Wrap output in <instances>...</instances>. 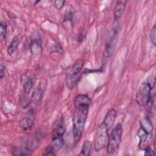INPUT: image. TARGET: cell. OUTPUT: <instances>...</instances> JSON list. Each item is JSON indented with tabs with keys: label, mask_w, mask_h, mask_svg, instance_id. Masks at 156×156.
<instances>
[{
	"label": "cell",
	"mask_w": 156,
	"mask_h": 156,
	"mask_svg": "<svg viewBox=\"0 0 156 156\" xmlns=\"http://www.w3.org/2000/svg\"><path fill=\"white\" fill-rule=\"evenodd\" d=\"M93 143L90 140H85L80 153L79 154V155H85V156H88L90 154L91 149H92Z\"/></svg>",
	"instance_id": "16"
},
{
	"label": "cell",
	"mask_w": 156,
	"mask_h": 156,
	"mask_svg": "<svg viewBox=\"0 0 156 156\" xmlns=\"http://www.w3.org/2000/svg\"><path fill=\"white\" fill-rule=\"evenodd\" d=\"M5 66L3 65L2 63H1L0 65V79L1 80H2L4 76H5Z\"/></svg>",
	"instance_id": "25"
},
{
	"label": "cell",
	"mask_w": 156,
	"mask_h": 156,
	"mask_svg": "<svg viewBox=\"0 0 156 156\" xmlns=\"http://www.w3.org/2000/svg\"><path fill=\"white\" fill-rule=\"evenodd\" d=\"M122 127L120 123L116 124L112 129L110 135L108 136L107 145V152L108 154H113L118 151L122 138Z\"/></svg>",
	"instance_id": "3"
},
{
	"label": "cell",
	"mask_w": 156,
	"mask_h": 156,
	"mask_svg": "<svg viewBox=\"0 0 156 156\" xmlns=\"http://www.w3.org/2000/svg\"><path fill=\"white\" fill-rule=\"evenodd\" d=\"M7 23L4 21H1L0 22V37L1 41L4 40L7 34Z\"/></svg>",
	"instance_id": "19"
},
{
	"label": "cell",
	"mask_w": 156,
	"mask_h": 156,
	"mask_svg": "<svg viewBox=\"0 0 156 156\" xmlns=\"http://www.w3.org/2000/svg\"><path fill=\"white\" fill-rule=\"evenodd\" d=\"M29 48L31 53L35 55H40L42 54L41 41L39 36L34 35L31 37Z\"/></svg>",
	"instance_id": "8"
},
{
	"label": "cell",
	"mask_w": 156,
	"mask_h": 156,
	"mask_svg": "<svg viewBox=\"0 0 156 156\" xmlns=\"http://www.w3.org/2000/svg\"><path fill=\"white\" fill-rule=\"evenodd\" d=\"M55 151L52 148V147L50 145L48 146V147L46 148L44 152L43 153V155H55Z\"/></svg>",
	"instance_id": "22"
},
{
	"label": "cell",
	"mask_w": 156,
	"mask_h": 156,
	"mask_svg": "<svg viewBox=\"0 0 156 156\" xmlns=\"http://www.w3.org/2000/svg\"><path fill=\"white\" fill-rule=\"evenodd\" d=\"M73 18H74V11L73 10V9H66L65 15H64V19L63 21V24L65 26H73Z\"/></svg>",
	"instance_id": "15"
},
{
	"label": "cell",
	"mask_w": 156,
	"mask_h": 156,
	"mask_svg": "<svg viewBox=\"0 0 156 156\" xmlns=\"http://www.w3.org/2000/svg\"><path fill=\"white\" fill-rule=\"evenodd\" d=\"M34 124V119L30 116L23 117L19 122L20 127L24 132L30 130L32 128Z\"/></svg>",
	"instance_id": "12"
},
{
	"label": "cell",
	"mask_w": 156,
	"mask_h": 156,
	"mask_svg": "<svg viewBox=\"0 0 156 156\" xmlns=\"http://www.w3.org/2000/svg\"><path fill=\"white\" fill-rule=\"evenodd\" d=\"M25 77V80L23 83V91L25 94H28L30 93L33 86H34V82L33 80L29 78L26 79V75L23 74Z\"/></svg>",
	"instance_id": "18"
},
{
	"label": "cell",
	"mask_w": 156,
	"mask_h": 156,
	"mask_svg": "<svg viewBox=\"0 0 156 156\" xmlns=\"http://www.w3.org/2000/svg\"><path fill=\"white\" fill-rule=\"evenodd\" d=\"M118 28H115L113 29V34L112 35L110 40L106 43L105 49L104 51L102 58V68L107 64L110 58L111 57L113 52L115 50L117 40H118Z\"/></svg>",
	"instance_id": "6"
},
{
	"label": "cell",
	"mask_w": 156,
	"mask_h": 156,
	"mask_svg": "<svg viewBox=\"0 0 156 156\" xmlns=\"http://www.w3.org/2000/svg\"><path fill=\"white\" fill-rule=\"evenodd\" d=\"M84 65V61L82 59H79L76 60L72 66V68L69 72H68L66 76L65 82L67 88L69 90L74 89L80 77V73L83 69Z\"/></svg>",
	"instance_id": "2"
},
{
	"label": "cell",
	"mask_w": 156,
	"mask_h": 156,
	"mask_svg": "<svg viewBox=\"0 0 156 156\" xmlns=\"http://www.w3.org/2000/svg\"><path fill=\"white\" fill-rule=\"evenodd\" d=\"M137 135L139 138V146L140 147L143 146L148 140L151 138V135L147 134L146 132H144L141 128H139L138 132H137Z\"/></svg>",
	"instance_id": "17"
},
{
	"label": "cell",
	"mask_w": 156,
	"mask_h": 156,
	"mask_svg": "<svg viewBox=\"0 0 156 156\" xmlns=\"http://www.w3.org/2000/svg\"><path fill=\"white\" fill-rule=\"evenodd\" d=\"M64 134L58 133H53L51 146L55 152L60 150L64 144Z\"/></svg>",
	"instance_id": "10"
},
{
	"label": "cell",
	"mask_w": 156,
	"mask_h": 156,
	"mask_svg": "<svg viewBox=\"0 0 156 156\" xmlns=\"http://www.w3.org/2000/svg\"><path fill=\"white\" fill-rule=\"evenodd\" d=\"M150 41L154 46H156V27L155 24H154L150 32Z\"/></svg>",
	"instance_id": "20"
},
{
	"label": "cell",
	"mask_w": 156,
	"mask_h": 156,
	"mask_svg": "<svg viewBox=\"0 0 156 156\" xmlns=\"http://www.w3.org/2000/svg\"><path fill=\"white\" fill-rule=\"evenodd\" d=\"M85 39V35L83 34H80L77 37V40L79 43H82Z\"/></svg>",
	"instance_id": "26"
},
{
	"label": "cell",
	"mask_w": 156,
	"mask_h": 156,
	"mask_svg": "<svg viewBox=\"0 0 156 156\" xmlns=\"http://www.w3.org/2000/svg\"><path fill=\"white\" fill-rule=\"evenodd\" d=\"M65 1L63 0H55L54 1V5L57 10H60L63 7Z\"/></svg>",
	"instance_id": "23"
},
{
	"label": "cell",
	"mask_w": 156,
	"mask_h": 156,
	"mask_svg": "<svg viewBox=\"0 0 156 156\" xmlns=\"http://www.w3.org/2000/svg\"><path fill=\"white\" fill-rule=\"evenodd\" d=\"M108 130L102 122L98 127L95 138L94 149L98 152L107 147L108 139Z\"/></svg>",
	"instance_id": "4"
},
{
	"label": "cell",
	"mask_w": 156,
	"mask_h": 156,
	"mask_svg": "<svg viewBox=\"0 0 156 156\" xmlns=\"http://www.w3.org/2000/svg\"><path fill=\"white\" fill-rule=\"evenodd\" d=\"M152 90L151 86L146 81L141 84L136 94V101L140 106L146 107L147 105L152 99Z\"/></svg>",
	"instance_id": "5"
},
{
	"label": "cell",
	"mask_w": 156,
	"mask_h": 156,
	"mask_svg": "<svg viewBox=\"0 0 156 156\" xmlns=\"http://www.w3.org/2000/svg\"><path fill=\"white\" fill-rule=\"evenodd\" d=\"M144 155H155L154 151L149 146L144 148Z\"/></svg>",
	"instance_id": "24"
},
{
	"label": "cell",
	"mask_w": 156,
	"mask_h": 156,
	"mask_svg": "<svg viewBox=\"0 0 156 156\" xmlns=\"http://www.w3.org/2000/svg\"><path fill=\"white\" fill-rule=\"evenodd\" d=\"M116 115L117 112L114 108H111L106 113L102 122L108 130H110L113 126L116 118Z\"/></svg>",
	"instance_id": "9"
},
{
	"label": "cell",
	"mask_w": 156,
	"mask_h": 156,
	"mask_svg": "<svg viewBox=\"0 0 156 156\" xmlns=\"http://www.w3.org/2000/svg\"><path fill=\"white\" fill-rule=\"evenodd\" d=\"M146 82L151 86V88L153 90L155 88V76L154 74H151L149 76L146 80Z\"/></svg>",
	"instance_id": "21"
},
{
	"label": "cell",
	"mask_w": 156,
	"mask_h": 156,
	"mask_svg": "<svg viewBox=\"0 0 156 156\" xmlns=\"http://www.w3.org/2000/svg\"><path fill=\"white\" fill-rule=\"evenodd\" d=\"M91 102V100L87 94H79L74 99L72 121L73 136L75 143H77L82 136Z\"/></svg>",
	"instance_id": "1"
},
{
	"label": "cell",
	"mask_w": 156,
	"mask_h": 156,
	"mask_svg": "<svg viewBox=\"0 0 156 156\" xmlns=\"http://www.w3.org/2000/svg\"><path fill=\"white\" fill-rule=\"evenodd\" d=\"M127 1L125 0H118L116 2L114 8V20L115 21H118L121 17L125 10Z\"/></svg>",
	"instance_id": "11"
},
{
	"label": "cell",
	"mask_w": 156,
	"mask_h": 156,
	"mask_svg": "<svg viewBox=\"0 0 156 156\" xmlns=\"http://www.w3.org/2000/svg\"><path fill=\"white\" fill-rule=\"evenodd\" d=\"M20 44V40L18 36H15L7 47V52L9 55H12L17 50Z\"/></svg>",
	"instance_id": "14"
},
{
	"label": "cell",
	"mask_w": 156,
	"mask_h": 156,
	"mask_svg": "<svg viewBox=\"0 0 156 156\" xmlns=\"http://www.w3.org/2000/svg\"><path fill=\"white\" fill-rule=\"evenodd\" d=\"M140 128H141L144 132L147 134L152 135V132L154 130V127L152 123L148 116L144 117L140 121Z\"/></svg>",
	"instance_id": "13"
},
{
	"label": "cell",
	"mask_w": 156,
	"mask_h": 156,
	"mask_svg": "<svg viewBox=\"0 0 156 156\" xmlns=\"http://www.w3.org/2000/svg\"><path fill=\"white\" fill-rule=\"evenodd\" d=\"M46 87H47L46 80L43 79H41L38 83V85L33 91L32 97H31V101H32V102H34V104H38L41 101L43 95L44 94Z\"/></svg>",
	"instance_id": "7"
}]
</instances>
